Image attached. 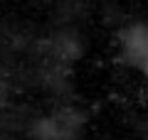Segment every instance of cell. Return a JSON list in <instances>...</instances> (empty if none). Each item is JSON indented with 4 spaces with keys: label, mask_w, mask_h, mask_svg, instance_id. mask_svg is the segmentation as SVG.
Masks as SVG:
<instances>
[{
    "label": "cell",
    "mask_w": 148,
    "mask_h": 140,
    "mask_svg": "<svg viewBox=\"0 0 148 140\" xmlns=\"http://www.w3.org/2000/svg\"><path fill=\"white\" fill-rule=\"evenodd\" d=\"M84 128V113L77 108H59L47 116H40L30 125L35 140H77Z\"/></svg>",
    "instance_id": "obj_1"
},
{
    "label": "cell",
    "mask_w": 148,
    "mask_h": 140,
    "mask_svg": "<svg viewBox=\"0 0 148 140\" xmlns=\"http://www.w3.org/2000/svg\"><path fill=\"white\" fill-rule=\"evenodd\" d=\"M8 99H10V88H8V84L0 81V108L8 103Z\"/></svg>",
    "instance_id": "obj_2"
}]
</instances>
